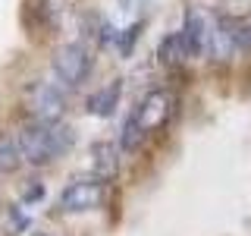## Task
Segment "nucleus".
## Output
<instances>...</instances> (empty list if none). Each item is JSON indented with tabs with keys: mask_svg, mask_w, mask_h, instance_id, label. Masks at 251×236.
<instances>
[{
	"mask_svg": "<svg viewBox=\"0 0 251 236\" xmlns=\"http://www.w3.org/2000/svg\"><path fill=\"white\" fill-rule=\"evenodd\" d=\"M19 151L22 161H28L31 167H44V164H53L57 157L69 154L75 145V129L60 120L47 123V120H31L19 129Z\"/></svg>",
	"mask_w": 251,
	"mask_h": 236,
	"instance_id": "1",
	"label": "nucleus"
},
{
	"mask_svg": "<svg viewBox=\"0 0 251 236\" xmlns=\"http://www.w3.org/2000/svg\"><path fill=\"white\" fill-rule=\"evenodd\" d=\"M50 66H53V76H57L63 85L78 88L91 73V54L85 51L82 44H63V47H57Z\"/></svg>",
	"mask_w": 251,
	"mask_h": 236,
	"instance_id": "2",
	"label": "nucleus"
},
{
	"mask_svg": "<svg viewBox=\"0 0 251 236\" xmlns=\"http://www.w3.org/2000/svg\"><path fill=\"white\" fill-rule=\"evenodd\" d=\"M25 107L35 120H60L63 110H66V98L53 82H31L25 88Z\"/></svg>",
	"mask_w": 251,
	"mask_h": 236,
	"instance_id": "3",
	"label": "nucleus"
},
{
	"mask_svg": "<svg viewBox=\"0 0 251 236\" xmlns=\"http://www.w3.org/2000/svg\"><path fill=\"white\" fill-rule=\"evenodd\" d=\"M173 110H176V94L167 91V88H154V91H148L145 98H141L135 117H138V123H141L145 132H157L160 126L170 123Z\"/></svg>",
	"mask_w": 251,
	"mask_h": 236,
	"instance_id": "4",
	"label": "nucleus"
},
{
	"mask_svg": "<svg viewBox=\"0 0 251 236\" xmlns=\"http://www.w3.org/2000/svg\"><path fill=\"white\" fill-rule=\"evenodd\" d=\"M104 202V179H75L60 192V211H69V214H82V211H94Z\"/></svg>",
	"mask_w": 251,
	"mask_h": 236,
	"instance_id": "5",
	"label": "nucleus"
},
{
	"mask_svg": "<svg viewBox=\"0 0 251 236\" xmlns=\"http://www.w3.org/2000/svg\"><path fill=\"white\" fill-rule=\"evenodd\" d=\"M182 41L188 47V57H204L207 54V38H210V26L204 19V13L198 10H188L185 13V22H182Z\"/></svg>",
	"mask_w": 251,
	"mask_h": 236,
	"instance_id": "6",
	"label": "nucleus"
},
{
	"mask_svg": "<svg viewBox=\"0 0 251 236\" xmlns=\"http://www.w3.org/2000/svg\"><path fill=\"white\" fill-rule=\"evenodd\" d=\"M120 98H123V79H110L104 88L88 94L85 110H88L91 117H110L116 110V104H120Z\"/></svg>",
	"mask_w": 251,
	"mask_h": 236,
	"instance_id": "7",
	"label": "nucleus"
},
{
	"mask_svg": "<svg viewBox=\"0 0 251 236\" xmlns=\"http://www.w3.org/2000/svg\"><path fill=\"white\" fill-rule=\"evenodd\" d=\"M157 60H160L163 69H179V66H185V60H192L188 57V47L182 41V31H173V35L160 38V44H157Z\"/></svg>",
	"mask_w": 251,
	"mask_h": 236,
	"instance_id": "8",
	"label": "nucleus"
},
{
	"mask_svg": "<svg viewBox=\"0 0 251 236\" xmlns=\"http://www.w3.org/2000/svg\"><path fill=\"white\" fill-rule=\"evenodd\" d=\"M88 157H91V167L100 179H113L120 173V157H116V145L110 142H94L88 148Z\"/></svg>",
	"mask_w": 251,
	"mask_h": 236,
	"instance_id": "9",
	"label": "nucleus"
},
{
	"mask_svg": "<svg viewBox=\"0 0 251 236\" xmlns=\"http://www.w3.org/2000/svg\"><path fill=\"white\" fill-rule=\"evenodd\" d=\"M22 164V151L19 142L10 132H0V173H16Z\"/></svg>",
	"mask_w": 251,
	"mask_h": 236,
	"instance_id": "10",
	"label": "nucleus"
},
{
	"mask_svg": "<svg viewBox=\"0 0 251 236\" xmlns=\"http://www.w3.org/2000/svg\"><path fill=\"white\" fill-rule=\"evenodd\" d=\"M145 136H148V132L141 129L138 117L132 114L129 120L123 123V129H120V151H126V154H135L138 148H141V142H145Z\"/></svg>",
	"mask_w": 251,
	"mask_h": 236,
	"instance_id": "11",
	"label": "nucleus"
},
{
	"mask_svg": "<svg viewBox=\"0 0 251 236\" xmlns=\"http://www.w3.org/2000/svg\"><path fill=\"white\" fill-rule=\"evenodd\" d=\"M223 26L229 31L232 44H235V54H248L251 51V22H242V19H229L223 16Z\"/></svg>",
	"mask_w": 251,
	"mask_h": 236,
	"instance_id": "12",
	"label": "nucleus"
},
{
	"mask_svg": "<svg viewBox=\"0 0 251 236\" xmlns=\"http://www.w3.org/2000/svg\"><path fill=\"white\" fill-rule=\"evenodd\" d=\"M138 31H141V22H132L126 31H116V51H120L123 57H132V47H135Z\"/></svg>",
	"mask_w": 251,
	"mask_h": 236,
	"instance_id": "13",
	"label": "nucleus"
},
{
	"mask_svg": "<svg viewBox=\"0 0 251 236\" xmlns=\"http://www.w3.org/2000/svg\"><path fill=\"white\" fill-rule=\"evenodd\" d=\"M25 202H38V199H44V186L41 183H35V186H28L25 189V195H22Z\"/></svg>",
	"mask_w": 251,
	"mask_h": 236,
	"instance_id": "14",
	"label": "nucleus"
},
{
	"mask_svg": "<svg viewBox=\"0 0 251 236\" xmlns=\"http://www.w3.org/2000/svg\"><path fill=\"white\" fill-rule=\"evenodd\" d=\"M31 236H50V233H41V230H38V233H31Z\"/></svg>",
	"mask_w": 251,
	"mask_h": 236,
	"instance_id": "15",
	"label": "nucleus"
}]
</instances>
